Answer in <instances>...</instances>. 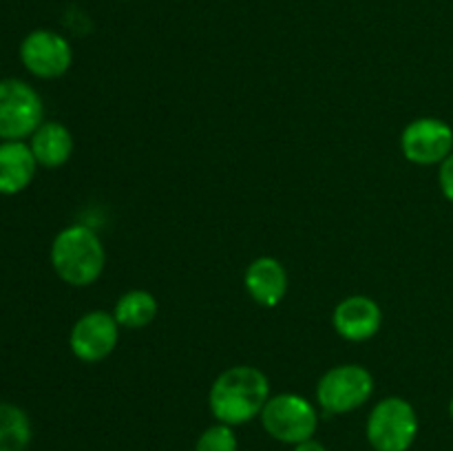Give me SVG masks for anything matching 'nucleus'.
Listing matches in <instances>:
<instances>
[{
    "label": "nucleus",
    "instance_id": "nucleus-12",
    "mask_svg": "<svg viewBox=\"0 0 453 451\" xmlns=\"http://www.w3.org/2000/svg\"><path fill=\"white\" fill-rule=\"evenodd\" d=\"M35 168H38V162L29 144L3 141L0 144V195L22 193L34 180Z\"/></svg>",
    "mask_w": 453,
    "mask_h": 451
},
{
    "label": "nucleus",
    "instance_id": "nucleus-2",
    "mask_svg": "<svg viewBox=\"0 0 453 451\" xmlns=\"http://www.w3.org/2000/svg\"><path fill=\"white\" fill-rule=\"evenodd\" d=\"M106 252L96 230L75 224L60 230L51 243V265L58 277L75 287L91 286L100 279Z\"/></svg>",
    "mask_w": 453,
    "mask_h": 451
},
{
    "label": "nucleus",
    "instance_id": "nucleus-3",
    "mask_svg": "<svg viewBox=\"0 0 453 451\" xmlns=\"http://www.w3.org/2000/svg\"><path fill=\"white\" fill-rule=\"evenodd\" d=\"M418 436V416L405 398L376 402L367 418V440L374 451H410Z\"/></svg>",
    "mask_w": 453,
    "mask_h": 451
},
{
    "label": "nucleus",
    "instance_id": "nucleus-14",
    "mask_svg": "<svg viewBox=\"0 0 453 451\" xmlns=\"http://www.w3.org/2000/svg\"><path fill=\"white\" fill-rule=\"evenodd\" d=\"M115 321L128 330H140L146 327L157 317V301L146 290H131L122 294L113 310Z\"/></svg>",
    "mask_w": 453,
    "mask_h": 451
},
{
    "label": "nucleus",
    "instance_id": "nucleus-11",
    "mask_svg": "<svg viewBox=\"0 0 453 451\" xmlns=\"http://www.w3.org/2000/svg\"><path fill=\"white\" fill-rule=\"evenodd\" d=\"M246 290L264 308H274L288 292V272L274 256H259L246 270Z\"/></svg>",
    "mask_w": 453,
    "mask_h": 451
},
{
    "label": "nucleus",
    "instance_id": "nucleus-7",
    "mask_svg": "<svg viewBox=\"0 0 453 451\" xmlns=\"http://www.w3.org/2000/svg\"><path fill=\"white\" fill-rule=\"evenodd\" d=\"M401 149L418 166L442 164L453 153V128L438 118H418L403 131Z\"/></svg>",
    "mask_w": 453,
    "mask_h": 451
},
{
    "label": "nucleus",
    "instance_id": "nucleus-8",
    "mask_svg": "<svg viewBox=\"0 0 453 451\" xmlns=\"http://www.w3.org/2000/svg\"><path fill=\"white\" fill-rule=\"evenodd\" d=\"M20 60L35 78L53 80L69 71L73 51L65 35L51 29H35L22 40Z\"/></svg>",
    "mask_w": 453,
    "mask_h": 451
},
{
    "label": "nucleus",
    "instance_id": "nucleus-16",
    "mask_svg": "<svg viewBox=\"0 0 453 451\" xmlns=\"http://www.w3.org/2000/svg\"><path fill=\"white\" fill-rule=\"evenodd\" d=\"M239 442L234 436V429L230 424L217 423L212 427L203 429L202 436L197 438L195 451H237Z\"/></svg>",
    "mask_w": 453,
    "mask_h": 451
},
{
    "label": "nucleus",
    "instance_id": "nucleus-5",
    "mask_svg": "<svg viewBox=\"0 0 453 451\" xmlns=\"http://www.w3.org/2000/svg\"><path fill=\"white\" fill-rule=\"evenodd\" d=\"M44 119L42 97L22 80L0 82V140L22 141L31 137Z\"/></svg>",
    "mask_w": 453,
    "mask_h": 451
},
{
    "label": "nucleus",
    "instance_id": "nucleus-18",
    "mask_svg": "<svg viewBox=\"0 0 453 451\" xmlns=\"http://www.w3.org/2000/svg\"><path fill=\"white\" fill-rule=\"evenodd\" d=\"M295 451H327V449H326V445H321V442H319V440L310 438V440L295 445Z\"/></svg>",
    "mask_w": 453,
    "mask_h": 451
},
{
    "label": "nucleus",
    "instance_id": "nucleus-6",
    "mask_svg": "<svg viewBox=\"0 0 453 451\" xmlns=\"http://www.w3.org/2000/svg\"><path fill=\"white\" fill-rule=\"evenodd\" d=\"M374 378L363 365H339L321 376L317 401L327 414H348L370 401Z\"/></svg>",
    "mask_w": 453,
    "mask_h": 451
},
{
    "label": "nucleus",
    "instance_id": "nucleus-15",
    "mask_svg": "<svg viewBox=\"0 0 453 451\" xmlns=\"http://www.w3.org/2000/svg\"><path fill=\"white\" fill-rule=\"evenodd\" d=\"M29 442V416L12 402H0V451H25Z\"/></svg>",
    "mask_w": 453,
    "mask_h": 451
},
{
    "label": "nucleus",
    "instance_id": "nucleus-17",
    "mask_svg": "<svg viewBox=\"0 0 453 451\" xmlns=\"http://www.w3.org/2000/svg\"><path fill=\"white\" fill-rule=\"evenodd\" d=\"M438 181H441V190L447 199L453 203V153L445 162L441 164V172H438Z\"/></svg>",
    "mask_w": 453,
    "mask_h": 451
},
{
    "label": "nucleus",
    "instance_id": "nucleus-19",
    "mask_svg": "<svg viewBox=\"0 0 453 451\" xmlns=\"http://www.w3.org/2000/svg\"><path fill=\"white\" fill-rule=\"evenodd\" d=\"M449 416H451V420H453V398H451V402H449Z\"/></svg>",
    "mask_w": 453,
    "mask_h": 451
},
{
    "label": "nucleus",
    "instance_id": "nucleus-4",
    "mask_svg": "<svg viewBox=\"0 0 453 451\" xmlns=\"http://www.w3.org/2000/svg\"><path fill=\"white\" fill-rule=\"evenodd\" d=\"M261 424L279 442L299 445L314 438L319 427V414L308 398L299 394L270 396L261 411Z\"/></svg>",
    "mask_w": 453,
    "mask_h": 451
},
{
    "label": "nucleus",
    "instance_id": "nucleus-13",
    "mask_svg": "<svg viewBox=\"0 0 453 451\" xmlns=\"http://www.w3.org/2000/svg\"><path fill=\"white\" fill-rule=\"evenodd\" d=\"M31 153L44 168H58L69 162L73 153V135L60 122H42L31 135Z\"/></svg>",
    "mask_w": 453,
    "mask_h": 451
},
{
    "label": "nucleus",
    "instance_id": "nucleus-10",
    "mask_svg": "<svg viewBox=\"0 0 453 451\" xmlns=\"http://www.w3.org/2000/svg\"><path fill=\"white\" fill-rule=\"evenodd\" d=\"M332 323H334V330L345 340L361 343V340L372 339L380 330L383 314H380L376 301H372L370 296L357 294L348 296V299L336 305L334 314H332Z\"/></svg>",
    "mask_w": 453,
    "mask_h": 451
},
{
    "label": "nucleus",
    "instance_id": "nucleus-1",
    "mask_svg": "<svg viewBox=\"0 0 453 451\" xmlns=\"http://www.w3.org/2000/svg\"><path fill=\"white\" fill-rule=\"evenodd\" d=\"M270 398L268 376L252 365L228 367L211 387L208 405L219 423L237 427L257 418Z\"/></svg>",
    "mask_w": 453,
    "mask_h": 451
},
{
    "label": "nucleus",
    "instance_id": "nucleus-9",
    "mask_svg": "<svg viewBox=\"0 0 453 451\" xmlns=\"http://www.w3.org/2000/svg\"><path fill=\"white\" fill-rule=\"evenodd\" d=\"M119 323L113 314L93 310L75 321L69 334V348L80 361L97 363L109 356L118 345Z\"/></svg>",
    "mask_w": 453,
    "mask_h": 451
}]
</instances>
